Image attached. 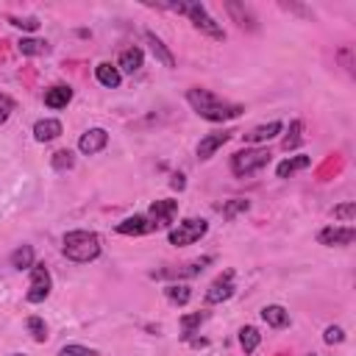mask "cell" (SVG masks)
<instances>
[{"label": "cell", "mask_w": 356, "mask_h": 356, "mask_svg": "<svg viewBox=\"0 0 356 356\" xmlns=\"http://www.w3.org/2000/svg\"><path fill=\"white\" fill-rule=\"evenodd\" d=\"M8 261H11V267L14 270H31L33 264H36V253H33V248L31 245H19L17 250H11V256H8Z\"/></svg>", "instance_id": "obj_23"}, {"label": "cell", "mask_w": 356, "mask_h": 356, "mask_svg": "<svg viewBox=\"0 0 356 356\" xmlns=\"http://www.w3.org/2000/svg\"><path fill=\"white\" fill-rule=\"evenodd\" d=\"M186 103L192 106V111L209 122H225V120H236L245 106L242 103H231V100H222L220 95H214L211 89H200V86H192L186 89Z\"/></svg>", "instance_id": "obj_1"}, {"label": "cell", "mask_w": 356, "mask_h": 356, "mask_svg": "<svg viewBox=\"0 0 356 356\" xmlns=\"http://www.w3.org/2000/svg\"><path fill=\"white\" fill-rule=\"evenodd\" d=\"M17 50H19L22 56H44V53L50 50V44H47L44 39H36V36H22V39L17 42Z\"/></svg>", "instance_id": "obj_25"}, {"label": "cell", "mask_w": 356, "mask_h": 356, "mask_svg": "<svg viewBox=\"0 0 356 356\" xmlns=\"http://www.w3.org/2000/svg\"><path fill=\"white\" fill-rule=\"evenodd\" d=\"M206 231H209V220H203V217H186V220H181L178 225H172L167 231V242L175 245V248H186V245L197 242L200 236H206Z\"/></svg>", "instance_id": "obj_5"}, {"label": "cell", "mask_w": 356, "mask_h": 356, "mask_svg": "<svg viewBox=\"0 0 356 356\" xmlns=\"http://www.w3.org/2000/svg\"><path fill=\"white\" fill-rule=\"evenodd\" d=\"M248 209H250V200H248V197H231V200H225V203L220 206L222 220H234L236 214H245Z\"/></svg>", "instance_id": "obj_29"}, {"label": "cell", "mask_w": 356, "mask_h": 356, "mask_svg": "<svg viewBox=\"0 0 356 356\" xmlns=\"http://www.w3.org/2000/svg\"><path fill=\"white\" fill-rule=\"evenodd\" d=\"M114 231L122 236H145V234L156 231V225L147 220V214H134V217H125L122 222H117Z\"/></svg>", "instance_id": "obj_11"}, {"label": "cell", "mask_w": 356, "mask_h": 356, "mask_svg": "<svg viewBox=\"0 0 356 356\" xmlns=\"http://www.w3.org/2000/svg\"><path fill=\"white\" fill-rule=\"evenodd\" d=\"M234 136V131H217V134H209V136H203L200 142H197V159L200 161H209L228 139Z\"/></svg>", "instance_id": "obj_12"}, {"label": "cell", "mask_w": 356, "mask_h": 356, "mask_svg": "<svg viewBox=\"0 0 356 356\" xmlns=\"http://www.w3.org/2000/svg\"><path fill=\"white\" fill-rule=\"evenodd\" d=\"M61 253L75 264H89L100 256V236L95 231H83V228L67 231L61 239Z\"/></svg>", "instance_id": "obj_2"}, {"label": "cell", "mask_w": 356, "mask_h": 356, "mask_svg": "<svg viewBox=\"0 0 356 356\" xmlns=\"http://www.w3.org/2000/svg\"><path fill=\"white\" fill-rule=\"evenodd\" d=\"M261 320L270 325V328H286L289 325V312L281 306V303H267L261 309Z\"/></svg>", "instance_id": "obj_18"}, {"label": "cell", "mask_w": 356, "mask_h": 356, "mask_svg": "<svg viewBox=\"0 0 356 356\" xmlns=\"http://www.w3.org/2000/svg\"><path fill=\"white\" fill-rule=\"evenodd\" d=\"M309 356H317V353H309Z\"/></svg>", "instance_id": "obj_39"}, {"label": "cell", "mask_w": 356, "mask_h": 356, "mask_svg": "<svg viewBox=\"0 0 356 356\" xmlns=\"http://www.w3.org/2000/svg\"><path fill=\"white\" fill-rule=\"evenodd\" d=\"M281 131H284V122L273 120V122H267V125H256L253 131H248V134H245V142H250V145H259V142H270V139H275Z\"/></svg>", "instance_id": "obj_15"}, {"label": "cell", "mask_w": 356, "mask_h": 356, "mask_svg": "<svg viewBox=\"0 0 356 356\" xmlns=\"http://www.w3.org/2000/svg\"><path fill=\"white\" fill-rule=\"evenodd\" d=\"M50 164H53V170H56V172H67V170H72V167H75V153H72L70 147L56 150V153H53V159H50Z\"/></svg>", "instance_id": "obj_30"}, {"label": "cell", "mask_w": 356, "mask_h": 356, "mask_svg": "<svg viewBox=\"0 0 356 356\" xmlns=\"http://www.w3.org/2000/svg\"><path fill=\"white\" fill-rule=\"evenodd\" d=\"M8 356H25V353H8Z\"/></svg>", "instance_id": "obj_38"}, {"label": "cell", "mask_w": 356, "mask_h": 356, "mask_svg": "<svg viewBox=\"0 0 356 356\" xmlns=\"http://www.w3.org/2000/svg\"><path fill=\"white\" fill-rule=\"evenodd\" d=\"M164 298H167L172 306H186V303L192 300V286H189V284H181V281H178V284L172 281V284L164 286Z\"/></svg>", "instance_id": "obj_24"}, {"label": "cell", "mask_w": 356, "mask_h": 356, "mask_svg": "<svg viewBox=\"0 0 356 356\" xmlns=\"http://www.w3.org/2000/svg\"><path fill=\"white\" fill-rule=\"evenodd\" d=\"M28 273H31V284H28L25 300H28V303H44V300L50 298V289H53V278H50L47 264L36 261Z\"/></svg>", "instance_id": "obj_6"}, {"label": "cell", "mask_w": 356, "mask_h": 356, "mask_svg": "<svg viewBox=\"0 0 356 356\" xmlns=\"http://www.w3.org/2000/svg\"><path fill=\"white\" fill-rule=\"evenodd\" d=\"M356 239V228L353 225H325L317 231V242L325 248H348Z\"/></svg>", "instance_id": "obj_7"}, {"label": "cell", "mask_w": 356, "mask_h": 356, "mask_svg": "<svg viewBox=\"0 0 356 356\" xmlns=\"http://www.w3.org/2000/svg\"><path fill=\"white\" fill-rule=\"evenodd\" d=\"M95 78H97V83H100V86H106V89H117V86L122 83L120 70H117V67H111L108 61H100V64L95 67Z\"/></svg>", "instance_id": "obj_19"}, {"label": "cell", "mask_w": 356, "mask_h": 356, "mask_svg": "<svg viewBox=\"0 0 356 356\" xmlns=\"http://www.w3.org/2000/svg\"><path fill=\"white\" fill-rule=\"evenodd\" d=\"M312 164V156H286L278 167H275V175L278 178H289V175H295V172H300V170H306Z\"/></svg>", "instance_id": "obj_20"}, {"label": "cell", "mask_w": 356, "mask_h": 356, "mask_svg": "<svg viewBox=\"0 0 356 356\" xmlns=\"http://www.w3.org/2000/svg\"><path fill=\"white\" fill-rule=\"evenodd\" d=\"M225 11L236 19V25L239 28H256V17H253V11H250V6H245V3H225Z\"/></svg>", "instance_id": "obj_22"}, {"label": "cell", "mask_w": 356, "mask_h": 356, "mask_svg": "<svg viewBox=\"0 0 356 356\" xmlns=\"http://www.w3.org/2000/svg\"><path fill=\"white\" fill-rule=\"evenodd\" d=\"M323 342H325V345H339V342H345V328H342V325H328V328L323 331Z\"/></svg>", "instance_id": "obj_34"}, {"label": "cell", "mask_w": 356, "mask_h": 356, "mask_svg": "<svg viewBox=\"0 0 356 356\" xmlns=\"http://www.w3.org/2000/svg\"><path fill=\"white\" fill-rule=\"evenodd\" d=\"M106 145H108V131H106V128H89V131H83L81 139H78V150H81L83 156H95V153H100Z\"/></svg>", "instance_id": "obj_10"}, {"label": "cell", "mask_w": 356, "mask_h": 356, "mask_svg": "<svg viewBox=\"0 0 356 356\" xmlns=\"http://www.w3.org/2000/svg\"><path fill=\"white\" fill-rule=\"evenodd\" d=\"M270 164V150L267 147H242L231 156V172L236 178H248Z\"/></svg>", "instance_id": "obj_4"}, {"label": "cell", "mask_w": 356, "mask_h": 356, "mask_svg": "<svg viewBox=\"0 0 356 356\" xmlns=\"http://www.w3.org/2000/svg\"><path fill=\"white\" fill-rule=\"evenodd\" d=\"M72 100V89L70 86H50L44 89V106L47 108H67V103Z\"/></svg>", "instance_id": "obj_21"}, {"label": "cell", "mask_w": 356, "mask_h": 356, "mask_svg": "<svg viewBox=\"0 0 356 356\" xmlns=\"http://www.w3.org/2000/svg\"><path fill=\"white\" fill-rule=\"evenodd\" d=\"M331 217H334V220H342L345 225H350V222L356 220V203L348 200V203H342V206H334V209H331Z\"/></svg>", "instance_id": "obj_32"}, {"label": "cell", "mask_w": 356, "mask_h": 356, "mask_svg": "<svg viewBox=\"0 0 356 356\" xmlns=\"http://www.w3.org/2000/svg\"><path fill=\"white\" fill-rule=\"evenodd\" d=\"M142 64H145V53H142L139 47H125V50L120 53V58H117V70H120V75H122V72L134 75V72L142 70Z\"/></svg>", "instance_id": "obj_14"}, {"label": "cell", "mask_w": 356, "mask_h": 356, "mask_svg": "<svg viewBox=\"0 0 356 356\" xmlns=\"http://www.w3.org/2000/svg\"><path fill=\"white\" fill-rule=\"evenodd\" d=\"M145 39H147L150 53L156 56V61H161L167 70H172V67H175V56L170 53V47H167V44H164V42H161V39H159L153 31H145Z\"/></svg>", "instance_id": "obj_17"}, {"label": "cell", "mask_w": 356, "mask_h": 356, "mask_svg": "<svg viewBox=\"0 0 356 356\" xmlns=\"http://www.w3.org/2000/svg\"><path fill=\"white\" fill-rule=\"evenodd\" d=\"M17 108V103H14V97L11 95H6V92H0V125L11 117V111Z\"/></svg>", "instance_id": "obj_35"}, {"label": "cell", "mask_w": 356, "mask_h": 356, "mask_svg": "<svg viewBox=\"0 0 356 356\" xmlns=\"http://www.w3.org/2000/svg\"><path fill=\"white\" fill-rule=\"evenodd\" d=\"M170 186H172V189H178V192H181V189H184V186H186V181H184V172H175V175H172V181H170Z\"/></svg>", "instance_id": "obj_37"}, {"label": "cell", "mask_w": 356, "mask_h": 356, "mask_svg": "<svg viewBox=\"0 0 356 356\" xmlns=\"http://www.w3.org/2000/svg\"><path fill=\"white\" fill-rule=\"evenodd\" d=\"M259 342H261V334H259L256 325H242V328H239V345H242V350H245L248 356L256 353Z\"/></svg>", "instance_id": "obj_26"}, {"label": "cell", "mask_w": 356, "mask_h": 356, "mask_svg": "<svg viewBox=\"0 0 356 356\" xmlns=\"http://www.w3.org/2000/svg\"><path fill=\"white\" fill-rule=\"evenodd\" d=\"M234 292H236V284H234V270H225L222 275H217V278L209 284V289H206L203 300H206L209 306H217V303H222V300L234 298Z\"/></svg>", "instance_id": "obj_8"}, {"label": "cell", "mask_w": 356, "mask_h": 356, "mask_svg": "<svg viewBox=\"0 0 356 356\" xmlns=\"http://www.w3.org/2000/svg\"><path fill=\"white\" fill-rule=\"evenodd\" d=\"M58 356H97V350L89 345H81V342H70V345L58 348Z\"/></svg>", "instance_id": "obj_33"}, {"label": "cell", "mask_w": 356, "mask_h": 356, "mask_svg": "<svg viewBox=\"0 0 356 356\" xmlns=\"http://www.w3.org/2000/svg\"><path fill=\"white\" fill-rule=\"evenodd\" d=\"M300 142H303V122H300V120H292L289 128H286V136L281 139V147L289 153V150H295Z\"/></svg>", "instance_id": "obj_27"}, {"label": "cell", "mask_w": 356, "mask_h": 356, "mask_svg": "<svg viewBox=\"0 0 356 356\" xmlns=\"http://www.w3.org/2000/svg\"><path fill=\"white\" fill-rule=\"evenodd\" d=\"M25 328H28V334L33 337V342H44V339H47V323H44L39 314H31V317L25 320Z\"/></svg>", "instance_id": "obj_31"}, {"label": "cell", "mask_w": 356, "mask_h": 356, "mask_svg": "<svg viewBox=\"0 0 356 356\" xmlns=\"http://www.w3.org/2000/svg\"><path fill=\"white\" fill-rule=\"evenodd\" d=\"M159 8H170V11H178V14H186L189 17V22L200 31V33H206L209 39H214V42H222L225 39V31H222V25L206 11V6L200 3V0H189V3H156Z\"/></svg>", "instance_id": "obj_3"}, {"label": "cell", "mask_w": 356, "mask_h": 356, "mask_svg": "<svg viewBox=\"0 0 356 356\" xmlns=\"http://www.w3.org/2000/svg\"><path fill=\"white\" fill-rule=\"evenodd\" d=\"M214 261V256H203V259H197V261H192V264H186V267H181V270H159V273H153L156 278H192V275H197L206 264H211Z\"/></svg>", "instance_id": "obj_16"}, {"label": "cell", "mask_w": 356, "mask_h": 356, "mask_svg": "<svg viewBox=\"0 0 356 356\" xmlns=\"http://www.w3.org/2000/svg\"><path fill=\"white\" fill-rule=\"evenodd\" d=\"M209 314L206 312H192V314H184L181 320H178V325H181V339H192V334H195V328L206 320Z\"/></svg>", "instance_id": "obj_28"}, {"label": "cell", "mask_w": 356, "mask_h": 356, "mask_svg": "<svg viewBox=\"0 0 356 356\" xmlns=\"http://www.w3.org/2000/svg\"><path fill=\"white\" fill-rule=\"evenodd\" d=\"M61 131H64V125L56 117H42V120L33 122V139L36 142H53V139L61 136Z\"/></svg>", "instance_id": "obj_13"}, {"label": "cell", "mask_w": 356, "mask_h": 356, "mask_svg": "<svg viewBox=\"0 0 356 356\" xmlns=\"http://www.w3.org/2000/svg\"><path fill=\"white\" fill-rule=\"evenodd\" d=\"M175 214H178V200H153L150 209H147V220L156 225V228H170L175 222Z\"/></svg>", "instance_id": "obj_9"}, {"label": "cell", "mask_w": 356, "mask_h": 356, "mask_svg": "<svg viewBox=\"0 0 356 356\" xmlns=\"http://www.w3.org/2000/svg\"><path fill=\"white\" fill-rule=\"evenodd\" d=\"M8 22L14 25V28H22V31H36L39 28V19L36 17H8Z\"/></svg>", "instance_id": "obj_36"}]
</instances>
